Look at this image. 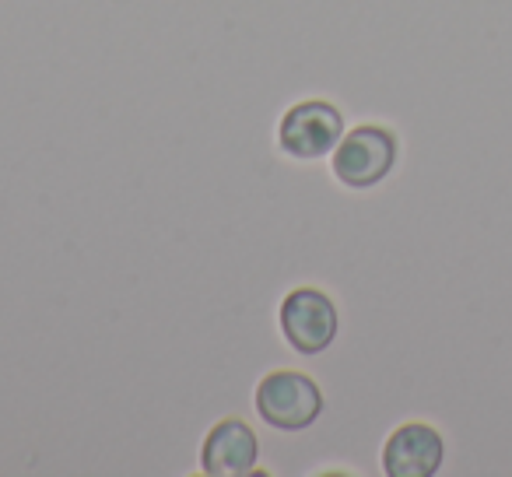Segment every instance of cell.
Masks as SVG:
<instances>
[{"label": "cell", "instance_id": "obj_1", "mask_svg": "<svg viewBox=\"0 0 512 477\" xmlns=\"http://www.w3.org/2000/svg\"><path fill=\"white\" fill-rule=\"evenodd\" d=\"M323 411V393L306 372L281 369L256 386V414L278 432H306Z\"/></svg>", "mask_w": 512, "mask_h": 477}, {"label": "cell", "instance_id": "obj_2", "mask_svg": "<svg viewBox=\"0 0 512 477\" xmlns=\"http://www.w3.org/2000/svg\"><path fill=\"white\" fill-rule=\"evenodd\" d=\"M393 165H397V137L376 123L355 127L334 148V176L351 190H369L383 183Z\"/></svg>", "mask_w": 512, "mask_h": 477}, {"label": "cell", "instance_id": "obj_3", "mask_svg": "<svg viewBox=\"0 0 512 477\" xmlns=\"http://www.w3.org/2000/svg\"><path fill=\"white\" fill-rule=\"evenodd\" d=\"M278 323L285 341L299 355L327 351L337 337V327H341L334 299L327 292H320V288H295V292H288L278 309Z\"/></svg>", "mask_w": 512, "mask_h": 477}, {"label": "cell", "instance_id": "obj_4", "mask_svg": "<svg viewBox=\"0 0 512 477\" xmlns=\"http://www.w3.org/2000/svg\"><path fill=\"white\" fill-rule=\"evenodd\" d=\"M344 137V116L341 109H334L330 102H299L285 113L278 127L281 151H288L292 158H323L341 144Z\"/></svg>", "mask_w": 512, "mask_h": 477}, {"label": "cell", "instance_id": "obj_5", "mask_svg": "<svg viewBox=\"0 0 512 477\" xmlns=\"http://www.w3.org/2000/svg\"><path fill=\"white\" fill-rule=\"evenodd\" d=\"M442 435L432 425H400L383 446V470L390 477H432L442 467Z\"/></svg>", "mask_w": 512, "mask_h": 477}, {"label": "cell", "instance_id": "obj_6", "mask_svg": "<svg viewBox=\"0 0 512 477\" xmlns=\"http://www.w3.org/2000/svg\"><path fill=\"white\" fill-rule=\"evenodd\" d=\"M256 435L246 421L225 418L207 432L204 446H200V470L211 477H239L256 467Z\"/></svg>", "mask_w": 512, "mask_h": 477}]
</instances>
